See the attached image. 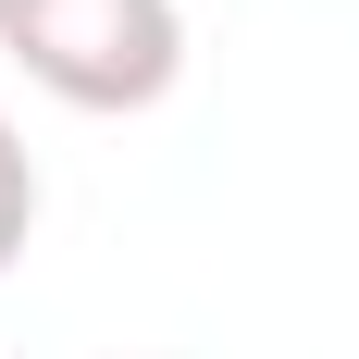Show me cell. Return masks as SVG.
Wrapping results in <instances>:
<instances>
[{"label":"cell","instance_id":"2","mask_svg":"<svg viewBox=\"0 0 359 359\" xmlns=\"http://www.w3.org/2000/svg\"><path fill=\"white\" fill-rule=\"evenodd\" d=\"M25 223H37V161H25V137L0 124V273L25 260Z\"/></svg>","mask_w":359,"mask_h":359},{"label":"cell","instance_id":"1","mask_svg":"<svg viewBox=\"0 0 359 359\" xmlns=\"http://www.w3.org/2000/svg\"><path fill=\"white\" fill-rule=\"evenodd\" d=\"M0 62H25L74 111H149L186 74L174 0H0Z\"/></svg>","mask_w":359,"mask_h":359}]
</instances>
